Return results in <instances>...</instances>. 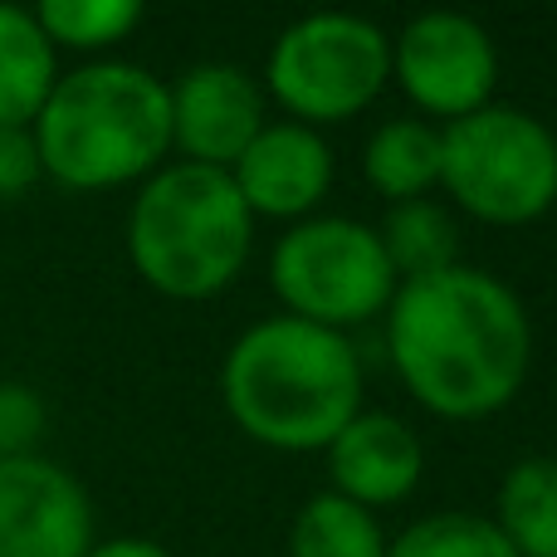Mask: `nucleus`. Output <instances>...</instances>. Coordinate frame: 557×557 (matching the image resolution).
<instances>
[{"label": "nucleus", "instance_id": "1", "mask_svg": "<svg viewBox=\"0 0 557 557\" xmlns=\"http://www.w3.org/2000/svg\"><path fill=\"white\" fill-rule=\"evenodd\" d=\"M386 347L396 372L441 416H490L519 396L533 357L523 298L504 278L450 264L392 294Z\"/></svg>", "mask_w": 557, "mask_h": 557}, {"label": "nucleus", "instance_id": "2", "mask_svg": "<svg viewBox=\"0 0 557 557\" xmlns=\"http://www.w3.org/2000/svg\"><path fill=\"white\" fill-rule=\"evenodd\" d=\"M231 416L264 445L313 450L357 416L362 362L343 327L294 313L260 318L235 337L221 367Z\"/></svg>", "mask_w": 557, "mask_h": 557}, {"label": "nucleus", "instance_id": "3", "mask_svg": "<svg viewBox=\"0 0 557 557\" xmlns=\"http://www.w3.org/2000/svg\"><path fill=\"white\" fill-rule=\"evenodd\" d=\"M39 172L94 191L152 172L172 147V88L143 64L103 59L54 78L35 117Z\"/></svg>", "mask_w": 557, "mask_h": 557}, {"label": "nucleus", "instance_id": "4", "mask_svg": "<svg viewBox=\"0 0 557 557\" xmlns=\"http://www.w3.org/2000/svg\"><path fill=\"white\" fill-rule=\"evenodd\" d=\"M250 221L231 166L172 162L137 191L127 255L162 294L201 298L225 288L250 255Z\"/></svg>", "mask_w": 557, "mask_h": 557}, {"label": "nucleus", "instance_id": "5", "mask_svg": "<svg viewBox=\"0 0 557 557\" xmlns=\"http://www.w3.org/2000/svg\"><path fill=\"white\" fill-rule=\"evenodd\" d=\"M441 182L484 221H533L557 201V133L513 103L450 117L441 133Z\"/></svg>", "mask_w": 557, "mask_h": 557}, {"label": "nucleus", "instance_id": "6", "mask_svg": "<svg viewBox=\"0 0 557 557\" xmlns=\"http://www.w3.org/2000/svg\"><path fill=\"white\" fill-rule=\"evenodd\" d=\"M270 274L294 318L323 327L362 323L396 294V270L382 250V235L352 215H318L278 235Z\"/></svg>", "mask_w": 557, "mask_h": 557}, {"label": "nucleus", "instance_id": "7", "mask_svg": "<svg viewBox=\"0 0 557 557\" xmlns=\"http://www.w3.org/2000/svg\"><path fill=\"white\" fill-rule=\"evenodd\" d=\"M392 74V39L352 10H313L294 20L270 49V88L298 117H347L382 94Z\"/></svg>", "mask_w": 557, "mask_h": 557}, {"label": "nucleus", "instance_id": "8", "mask_svg": "<svg viewBox=\"0 0 557 557\" xmlns=\"http://www.w3.org/2000/svg\"><path fill=\"white\" fill-rule=\"evenodd\" d=\"M392 69L425 113L465 117L490 103L499 49L490 29L465 10H425L392 45Z\"/></svg>", "mask_w": 557, "mask_h": 557}, {"label": "nucleus", "instance_id": "9", "mask_svg": "<svg viewBox=\"0 0 557 557\" xmlns=\"http://www.w3.org/2000/svg\"><path fill=\"white\" fill-rule=\"evenodd\" d=\"M94 509L84 484L54 460H0V557H84Z\"/></svg>", "mask_w": 557, "mask_h": 557}, {"label": "nucleus", "instance_id": "10", "mask_svg": "<svg viewBox=\"0 0 557 557\" xmlns=\"http://www.w3.org/2000/svg\"><path fill=\"white\" fill-rule=\"evenodd\" d=\"M260 127V84L240 64H196L172 88V137L191 152V162L231 166Z\"/></svg>", "mask_w": 557, "mask_h": 557}, {"label": "nucleus", "instance_id": "11", "mask_svg": "<svg viewBox=\"0 0 557 557\" xmlns=\"http://www.w3.org/2000/svg\"><path fill=\"white\" fill-rule=\"evenodd\" d=\"M245 206L264 215H298L333 182V152L308 123H264L240 157L231 162Z\"/></svg>", "mask_w": 557, "mask_h": 557}, {"label": "nucleus", "instance_id": "12", "mask_svg": "<svg viewBox=\"0 0 557 557\" xmlns=\"http://www.w3.org/2000/svg\"><path fill=\"white\" fill-rule=\"evenodd\" d=\"M337 494L372 504H396L421 480V441L416 431L392 411H357L327 445Z\"/></svg>", "mask_w": 557, "mask_h": 557}, {"label": "nucleus", "instance_id": "13", "mask_svg": "<svg viewBox=\"0 0 557 557\" xmlns=\"http://www.w3.org/2000/svg\"><path fill=\"white\" fill-rule=\"evenodd\" d=\"M54 78V45L35 10L0 5V127L35 123Z\"/></svg>", "mask_w": 557, "mask_h": 557}, {"label": "nucleus", "instance_id": "14", "mask_svg": "<svg viewBox=\"0 0 557 557\" xmlns=\"http://www.w3.org/2000/svg\"><path fill=\"white\" fill-rule=\"evenodd\" d=\"M499 533L519 557H557V460L529 455L499 484Z\"/></svg>", "mask_w": 557, "mask_h": 557}, {"label": "nucleus", "instance_id": "15", "mask_svg": "<svg viewBox=\"0 0 557 557\" xmlns=\"http://www.w3.org/2000/svg\"><path fill=\"white\" fill-rule=\"evenodd\" d=\"M367 182L382 196L411 201L431 182H441V133L421 117H386L372 137H367Z\"/></svg>", "mask_w": 557, "mask_h": 557}, {"label": "nucleus", "instance_id": "16", "mask_svg": "<svg viewBox=\"0 0 557 557\" xmlns=\"http://www.w3.org/2000/svg\"><path fill=\"white\" fill-rule=\"evenodd\" d=\"M288 553L294 557H386L382 523L372 509L337 490H323L298 509L294 533H288Z\"/></svg>", "mask_w": 557, "mask_h": 557}, {"label": "nucleus", "instance_id": "17", "mask_svg": "<svg viewBox=\"0 0 557 557\" xmlns=\"http://www.w3.org/2000/svg\"><path fill=\"white\" fill-rule=\"evenodd\" d=\"M376 235H382V250L396 274L421 278V274L450 270L455 264V225H450V215L435 201H425V196L396 201Z\"/></svg>", "mask_w": 557, "mask_h": 557}, {"label": "nucleus", "instance_id": "18", "mask_svg": "<svg viewBox=\"0 0 557 557\" xmlns=\"http://www.w3.org/2000/svg\"><path fill=\"white\" fill-rule=\"evenodd\" d=\"M386 557H519L499 523L470 509L425 513L386 543Z\"/></svg>", "mask_w": 557, "mask_h": 557}, {"label": "nucleus", "instance_id": "19", "mask_svg": "<svg viewBox=\"0 0 557 557\" xmlns=\"http://www.w3.org/2000/svg\"><path fill=\"white\" fill-rule=\"evenodd\" d=\"M35 20L49 35V45L98 49L123 39L143 20V5L137 0H45L35 10Z\"/></svg>", "mask_w": 557, "mask_h": 557}, {"label": "nucleus", "instance_id": "20", "mask_svg": "<svg viewBox=\"0 0 557 557\" xmlns=\"http://www.w3.org/2000/svg\"><path fill=\"white\" fill-rule=\"evenodd\" d=\"M39 431H45V401L20 382H0V460L35 455Z\"/></svg>", "mask_w": 557, "mask_h": 557}, {"label": "nucleus", "instance_id": "21", "mask_svg": "<svg viewBox=\"0 0 557 557\" xmlns=\"http://www.w3.org/2000/svg\"><path fill=\"white\" fill-rule=\"evenodd\" d=\"M39 152L29 127H0V201H15L35 186Z\"/></svg>", "mask_w": 557, "mask_h": 557}, {"label": "nucleus", "instance_id": "22", "mask_svg": "<svg viewBox=\"0 0 557 557\" xmlns=\"http://www.w3.org/2000/svg\"><path fill=\"white\" fill-rule=\"evenodd\" d=\"M84 557H172V553L152 539H108V543H94Z\"/></svg>", "mask_w": 557, "mask_h": 557}]
</instances>
